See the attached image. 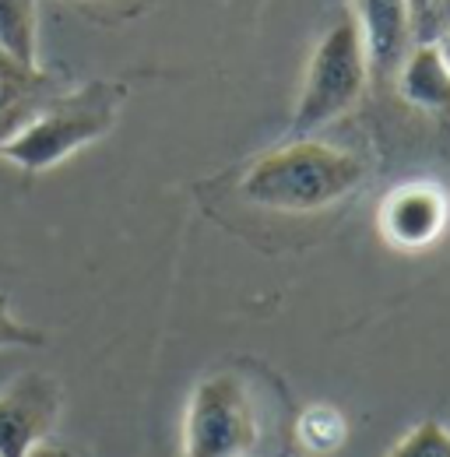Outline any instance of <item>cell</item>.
Listing matches in <instances>:
<instances>
[{
	"mask_svg": "<svg viewBox=\"0 0 450 457\" xmlns=\"http://www.w3.org/2000/svg\"><path fill=\"white\" fill-rule=\"evenodd\" d=\"M345 433H348V426H345L341 411L328 408V404H317V408L303 411L299 422H296V436H299L310 451H324V454L341 447Z\"/></svg>",
	"mask_w": 450,
	"mask_h": 457,
	"instance_id": "8fae6325",
	"label": "cell"
},
{
	"mask_svg": "<svg viewBox=\"0 0 450 457\" xmlns=\"http://www.w3.org/2000/svg\"><path fill=\"white\" fill-rule=\"evenodd\" d=\"M433 43H437V50H440V57H444V63L450 67V25L444 29V32H440V36H437V39H433Z\"/></svg>",
	"mask_w": 450,
	"mask_h": 457,
	"instance_id": "e0dca14e",
	"label": "cell"
},
{
	"mask_svg": "<svg viewBox=\"0 0 450 457\" xmlns=\"http://www.w3.org/2000/svg\"><path fill=\"white\" fill-rule=\"evenodd\" d=\"M362 179L366 162L359 155L317 137H292L246 166L239 176V194L268 212L310 215L355 194Z\"/></svg>",
	"mask_w": 450,
	"mask_h": 457,
	"instance_id": "6da1fadb",
	"label": "cell"
},
{
	"mask_svg": "<svg viewBox=\"0 0 450 457\" xmlns=\"http://www.w3.org/2000/svg\"><path fill=\"white\" fill-rule=\"evenodd\" d=\"M123 96L127 92L112 81H88L78 92H60L32 123H25L7 145H0V159L25 172L54 170L85 145L110 134Z\"/></svg>",
	"mask_w": 450,
	"mask_h": 457,
	"instance_id": "7a4b0ae2",
	"label": "cell"
},
{
	"mask_svg": "<svg viewBox=\"0 0 450 457\" xmlns=\"http://www.w3.org/2000/svg\"><path fill=\"white\" fill-rule=\"evenodd\" d=\"M0 50L39 67V0H0Z\"/></svg>",
	"mask_w": 450,
	"mask_h": 457,
	"instance_id": "30bf717a",
	"label": "cell"
},
{
	"mask_svg": "<svg viewBox=\"0 0 450 457\" xmlns=\"http://www.w3.org/2000/svg\"><path fill=\"white\" fill-rule=\"evenodd\" d=\"M29 457H78V454H74L71 447H60V444H50V440H43V444H39V447H36V451H32Z\"/></svg>",
	"mask_w": 450,
	"mask_h": 457,
	"instance_id": "2e32d148",
	"label": "cell"
},
{
	"mask_svg": "<svg viewBox=\"0 0 450 457\" xmlns=\"http://www.w3.org/2000/svg\"><path fill=\"white\" fill-rule=\"evenodd\" d=\"M388 457H450V429L437 419H422L394 444Z\"/></svg>",
	"mask_w": 450,
	"mask_h": 457,
	"instance_id": "7c38bea8",
	"label": "cell"
},
{
	"mask_svg": "<svg viewBox=\"0 0 450 457\" xmlns=\"http://www.w3.org/2000/svg\"><path fill=\"white\" fill-rule=\"evenodd\" d=\"M264 419L250 384L236 370L194 384L183 415V457H261Z\"/></svg>",
	"mask_w": 450,
	"mask_h": 457,
	"instance_id": "3957f363",
	"label": "cell"
},
{
	"mask_svg": "<svg viewBox=\"0 0 450 457\" xmlns=\"http://www.w3.org/2000/svg\"><path fill=\"white\" fill-rule=\"evenodd\" d=\"M63 391L46 373H21L0 395V457H29L60 419Z\"/></svg>",
	"mask_w": 450,
	"mask_h": 457,
	"instance_id": "5b68a950",
	"label": "cell"
},
{
	"mask_svg": "<svg viewBox=\"0 0 450 457\" xmlns=\"http://www.w3.org/2000/svg\"><path fill=\"white\" fill-rule=\"evenodd\" d=\"M450 25V0H437V11H433V39Z\"/></svg>",
	"mask_w": 450,
	"mask_h": 457,
	"instance_id": "9a60e30c",
	"label": "cell"
},
{
	"mask_svg": "<svg viewBox=\"0 0 450 457\" xmlns=\"http://www.w3.org/2000/svg\"><path fill=\"white\" fill-rule=\"evenodd\" d=\"M380 226L388 232V239L404 250L429 246L447 226V201L437 187H426V183L397 187L384 204Z\"/></svg>",
	"mask_w": 450,
	"mask_h": 457,
	"instance_id": "8992f818",
	"label": "cell"
},
{
	"mask_svg": "<svg viewBox=\"0 0 450 457\" xmlns=\"http://www.w3.org/2000/svg\"><path fill=\"white\" fill-rule=\"evenodd\" d=\"M43 342H46V335L29 328V324H21L11 313L7 295H0V348H39Z\"/></svg>",
	"mask_w": 450,
	"mask_h": 457,
	"instance_id": "4fadbf2b",
	"label": "cell"
},
{
	"mask_svg": "<svg viewBox=\"0 0 450 457\" xmlns=\"http://www.w3.org/2000/svg\"><path fill=\"white\" fill-rule=\"evenodd\" d=\"M394 81L404 103L450 123V67L440 57L437 43H412Z\"/></svg>",
	"mask_w": 450,
	"mask_h": 457,
	"instance_id": "9c48e42d",
	"label": "cell"
},
{
	"mask_svg": "<svg viewBox=\"0 0 450 457\" xmlns=\"http://www.w3.org/2000/svg\"><path fill=\"white\" fill-rule=\"evenodd\" d=\"M370 67L380 74H397L404 54L415 43V25H412V7L408 0H355V14Z\"/></svg>",
	"mask_w": 450,
	"mask_h": 457,
	"instance_id": "52a82bcc",
	"label": "cell"
},
{
	"mask_svg": "<svg viewBox=\"0 0 450 457\" xmlns=\"http://www.w3.org/2000/svg\"><path fill=\"white\" fill-rule=\"evenodd\" d=\"M408 7H412L415 43H433V11H437V0H408Z\"/></svg>",
	"mask_w": 450,
	"mask_h": 457,
	"instance_id": "5bb4252c",
	"label": "cell"
},
{
	"mask_svg": "<svg viewBox=\"0 0 450 457\" xmlns=\"http://www.w3.org/2000/svg\"><path fill=\"white\" fill-rule=\"evenodd\" d=\"M370 74L366 43L355 18H341L335 29L317 43L306 63V78L299 88V103L292 113V137H310L321 127L345 116L362 96Z\"/></svg>",
	"mask_w": 450,
	"mask_h": 457,
	"instance_id": "277c9868",
	"label": "cell"
},
{
	"mask_svg": "<svg viewBox=\"0 0 450 457\" xmlns=\"http://www.w3.org/2000/svg\"><path fill=\"white\" fill-rule=\"evenodd\" d=\"M54 96H60L56 81L43 67H25L0 50V145L32 123Z\"/></svg>",
	"mask_w": 450,
	"mask_h": 457,
	"instance_id": "ba28073f",
	"label": "cell"
}]
</instances>
